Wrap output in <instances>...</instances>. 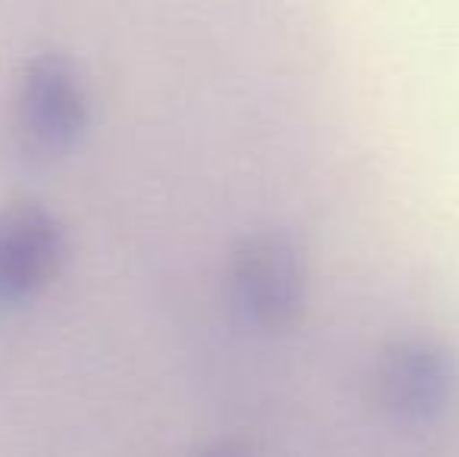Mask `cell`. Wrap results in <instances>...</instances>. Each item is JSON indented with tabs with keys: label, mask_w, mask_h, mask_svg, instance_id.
I'll return each mask as SVG.
<instances>
[{
	"label": "cell",
	"mask_w": 459,
	"mask_h": 457,
	"mask_svg": "<svg viewBox=\"0 0 459 457\" xmlns=\"http://www.w3.org/2000/svg\"><path fill=\"white\" fill-rule=\"evenodd\" d=\"M229 292L256 330L281 332L297 326L309 301V267L300 242L284 229L247 235L231 254Z\"/></svg>",
	"instance_id": "1"
},
{
	"label": "cell",
	"mask_w": 459,
	"mask_h": 457,
	"mask_svg": "<svg viewBox=\"0 0 459 457\" xmlns=\"http://www.w3.org/2000/svg\"><path fill=\"white\" fill-rule=\"evenodd\" d=\"M13 128L31 160H56L75 151L88 128V94L73 60L44 54L22 69Z\"/></svg>",
	"instance_id": "2"
},
{
	"label": "cell",
	"mask_w": 459,
	"mask_h": 457,
	"mask_svg": "<svg viewBox=\"0 0 459 457\" xmlns=\"http://www.w3.org/2000/svg\"><path fill=\"white\" fill-rule=\"evenodd\" d=\"M378 404L400 423L429 426L459 401V354L435 336H400L375 364Z\"/></svg>",
	"instance_id": "3"
},
{
	"label": "cell",
	"mask_w": 459,
	"mask_h": 457,
	"mask_svg": "<svg viewBox=\"0 0 459 457\" xmlns=\"http://www.w3.org/2000/svg\"><path fill=\"white\" fill-rule=\"evenodd\" d=\"M66 260L60 223L38 204L0 207V307L31 301Z\"/></svg>",
	"instance_id": "4"
},
{
	"label": "cell",
	"mask_w": 459,
	"mask_h": 457,
	"mask_svg": "<svg viewBox=\"0 0 459 457\" xmlns=\"http://www.w3.org/2000/svg\"><path fill=\"white\" fill-rule=\"evenodd\" d=\"M197 457H254V454H250L247 448L235 445V442H219V445L204 448Z\"/></svg>",
	"instance_id": "5"
}]
</instances>
